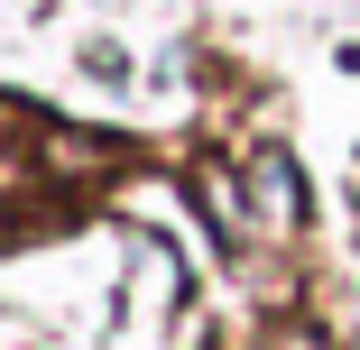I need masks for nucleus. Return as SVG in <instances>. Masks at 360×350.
<instances>
[{
  "label": "nucleus",
  "instance_id": "obj_1",
  "mask_svg": "<svg viewBox=\"0 0 360 350\" xmlns=\"http://www.w3.org/2000/svg\"><path fill=\"white\" fill-rule=\"evenodd\" d=\"M250 203H259V222H268V231H296V213H305L296 166H286V157H259V166H250Z\"/></svg>",
  "mask_w": 360,
  "mask_h": 350
}]
</instances>
